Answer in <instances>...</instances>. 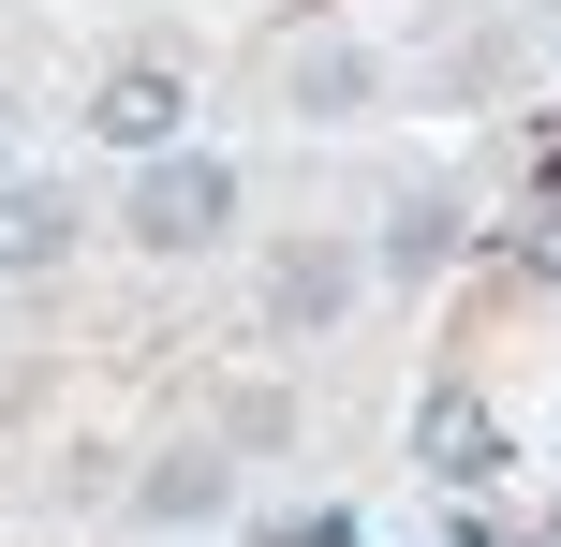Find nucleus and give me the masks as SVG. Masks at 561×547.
<instances>
[{
    "instance_id": "423d86ee",
    "label": "nucleus",
    "mask_w": 561,
    "mask_h": 547,
    "mask_svg": "<svg viewBox=\"0 0 561 547\" xmlns=\"http://www.w3.org/2000/svg\"><path fill=\"white\" fill-rule=\"evenodd\" d=\"M280 104H296V118H325V134H340V118H369V45L310 30V45H296V75H280Z\"/></svg>"
},
{
    "instance_id": "1a4fd4ad",
    "label": "nucleus",
    "mask_w": 561,
    "mask_h": 547,
    "mask_svg": "<svg viewBox=\"0 0 561 547\" xmlns=\"http://www.w3.org/2000/svg\"><path fill=\"white\" fill-rule=\"evenodd\" d=\"M280 430H296V400H280V385H237V414H222L237 459H252V444H280Z\"/></svg>"
},
{
    "instance_id": "f03ea898",
    "label": "nucleus",
    "mask_w": 561,
    "mask_h": 547,
    "mask_svg": "<svg viewBox=\"0 0 561 547\" xmlns=\"http://www.w3.org/2000/svg\"><path fill=\"white\" fill-rule=\"evenodd\" d=\"M355 296H369V252H355V237H296V252H266V296H252V311H266V341H325Z\"/></svg>"
},
{
    "instance_id": "6e6552de",
    "label": "nucleus",
    "mask_w": 561,
    "mask_h": 547,
    "mask_svg": "<svg viewBox=\"0 0 561 547\" xmlns=\"http://www.w3.org/2000/svg\"><path fill=\"white\" fill-rule=\"evenodd\" d=\"M473 444H488V414H473V400H428V474H488Z\"/></svg>"
},
{
    "instance_id": "f257e3e1",
    "label": "nucleus",
    "mask_w": 561,
    "mask_h": 547,
    "mask_svg": "<svg viewBox=\"0 0 561 547\" xmlns=\"http://www.w3.org/2000/svg\"><path fill=\"white\" fill-rule=\"evenodd\" d=\"M118 237H134V252H163V266H193V252H222L237 237V163L222 148H148L134 163V193H118Z\"/></svg>"
},
{
    "instance_id": "20e7f679",
    "label": "nucleus",
    "mask_w": 561,
    "mask_h": 547,
    "mask_svg": "<svg viewBox=\"0 0 561 547\" xmlns=\"http://www.w3.org/2000/svg\"><path fill=\"white\" fill-rule=\"evenodd\" d=\"M134 518H148V533H207V518H237V444H163V459L134 474Z\"/></svg>"
},
{
    "instance_id": "9d476101",
    "label": "nucleus",
    "mask_w": 561,
    "mask_h": 547,
    "mask_svg": "<svg viewBox=\"0 0 561 547\" xmlns=\"http://www.w3.org/2000/svg\"><path fill=\"white\" fill-rule=\"evenodd\" d=\"M0 118H15V104H0Z\"/></svg>"
},
{
    "instance_id": "7ed1b4c3",
    "label": "nucleus",
    "mask_w": 561,
    "mask_h": 547,
    "mask_svg": "<svg viewBox=\"0 0 561 547\" xmlns=\"http://www.w3.org/2000/svg\"><path fill=\"white\" fill-rule=\"evenodd\" d=\"M89 134H104L118 163L178 148V134H193V75H178V59H104V89H89Z\"/></svg>"
},
{
    "instance_id": "0eeeda50",
    "label": "nucleus",
    "mask_w": 561,
    "mask_h": 547,
    "mask_svg": "<svg viewBox=\"0 0 561 547\" xmlns=\"http://www.w3.org/2000/svg\"><path fill=\"white\" fill-rule=\"evenodd\" d=\"M444 237H458V207L414 193V207H399V237H385V266H444Z\"/></svg>"
},
{
    "instance_id": "39448f33",
    "label": "nucleus",
    "mask_w": 561,
    "mask_h": 547,
    "mask_svg": "<svg viewBox=\"0 0 561 547\" xmlns=\"http://www.w3.org/2000/svg\"><path fill=\"white\" fill-rule=\"evenodd\" d=\"M75 237H89L75 178H0V282H45V266H75Z\"/></svg>"
}]
</instances>
